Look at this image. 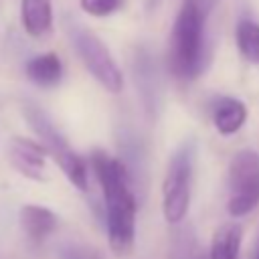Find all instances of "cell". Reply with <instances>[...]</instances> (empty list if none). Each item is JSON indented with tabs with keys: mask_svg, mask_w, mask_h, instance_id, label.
<instances>
[{
	"mask_svg": "<svg viewBox=\"0 0 259 259\" xmlns=\"http://www.w3.org/2000/svg\"><path fill=\"white\" fill-rule=\"evenodd\" d=\"M91 166L103 192L105 227L111 251L117 257L132 253L136 243V194L125 164L101 150L91 154Z\"/></svg>",
	"mask_w": 259,
	"mask_h": 259,
	"instance_id": "6da1fadb",
	"label": "cell"
},
{
	"mask_svg": "<svg viewBox=\"0 0 259 259\" xmlns=\"http://www.w3.org/2000/svg\"><path fill=\"white\" fill-rule=\"evenodd\" d=\"M204 61V12L196 0H186L174 20L168 42V67L178 79H192Z\"/></svg>",
	"mask_w": 259,
	"mask_h": 259,
	"instance_id": "7a4b0ae2",
	"label": "cell"
},
{
	"mask_svg": "<svg viewBox=\"0 0 259 259\" xmlns=\"http://www.w3.org/2000/svg\"><path fill=\"white\" fill-rule=\"evenodd\" d=\"M63 26H65V32H67L69 40L73 42L79 59L83 61L85 69L97 79V83L111 93L121 91L123 77H121V71H119L113 55L105 47V42L95 32H91L87 26H83L79 20H75L71 16H67L63 20Z\"/></svg>",
	"mask_w": 259,
	"mask_h": 259,
	"instance_id": "3957f363",
	"label": "cell"
},
{
	"mask_svg": "<svg viewBox=\"0 0 259 259\" xmlns=\"http://www.w3.org/2000/svg\"><path fill=\"white\" fill-rule=\"evenodd\" d=\"M194 142L186 140L172 154L166 176L162 182V212L170 225H178L184 221L190 206V190H192V172H194Z\"/></svg>",
	"mask_w": 259,
	"mask_h": 259,
	"instance_id": "277c9868",
	"label": "cell"
},
{
	"mask_svg": "<svg viewBox=\"0 0 259 259\" xmlns=\"http://www.w3.org/2000/svg\"><path fill=\"white\" fill-rule=\"evenodd\" d=\"M22 113L28 121V125L34 130V134L40 138L42 148L47 150V154L59 164V168L63 170V174L67 176V180L79 188V190H87V166L85 162L71 150L69 142L63 138V134L55 127V123L45 115V111L34 105V103H24L22 105Z\"/></svg>",
	"mask_w": 259,
	"mask_h": 259,
	"instance_id": "5b68a950",
	"label": "cell"
},
{
	"mask_svg": "<svg viewBox=\"0 0 259 259\" xmlns=\"http://www.w3.org/2000/svg\"><path fill=\"white\" fill-rule=\"evenodd\" d=\"M259 204V152L241 150L231 158L227 172V210L245 217Z\"/></svg>",
	"mask_w": 259,
	"mask_h": 259,
	"instance_id": "8992f818",
	"label": "cell"
},
{
	"mask_svg": "<svg viewBox=\"0 0 259 259\" xmlns=\"http://www.w3.org/2000/svg\"><path fill=\"white\" fill-rule=\"evenodd\" d=\"M6 154L12 168L24 178H30L36 182L47 178V162H45L47 150L42 148V144L22 136H14L8 142Z\"/></svg>",
	"mask_w": 259,
	"mask_h": 259,
	"instance_id": "52a82bcc",
	"label": "cell"
},
{
	"mask_svg": "<svg viewBox=\"0 0 259 259\" xmlns=\"http://www.w3.org/2000/svg\"><path fill=\"white\" fill-rule=\"evenodd\" d=\"M20 227L24 231V235L28 237V241H32L34 245H40L49 235H53V231L57 229V214L40 204H24L20 208Z\"/></svg>",
	"mask_w": 259,
	"mask_h": 259,
	"instance_id": "ba28073f",
	"label": "cell"
},
{
	"mask_svg": "<svg viewBox=\"0 0 259 259\" xmlns=\"http://www.w3.org/2000/svg\"><path fill=\"white\" fill-rule=\"evenodd\" d=\"M210 117H212V123L219 134L233 136L243 127V123L247 119V107L237 97L223 95L212 103Z\"/></svg>",
	"mask_w": 259,
	"mask_h": 259,
	"instance_id": "9c48e42d",
	"label": "cell"
},
{
	"mask_svg": "<svg viewBox=\"0 0 259 259\" xmlns=\"http://www.w3.org/2000/svg\"><path fill=\"white\" fill-rule=\"evenodd\" d=\"M20 20L30 36H45L53 26V2L51 0H22Z\"/></svg>",
	"mask_w": 259,
	"mask_h": 259,
	"instance_id": "30bf717a",
	"label": "cell"
},
{
	"mask_svg": "<svg viewBox=\"0 0 259 259\" xmlns=\"http://www.w3.org/2000/svg\"><path fill=\"white\" fill-rule=\"evenodd\" d=\"M241 241H243V229L237 223L221 225L210 239L208 259H239Z\"/></svg>",
	"mask_w": 259,
	"mask_h": 259,
	"instance_id": "8fae6325",
	"label": "cell"
},
{
	"mask_svg": "<svg viewBox=\"0 0 259 259\" xmlns=\"http://www.w3.org/2000/svg\"><path fill=\"white\" fill-rule=\"evenodd\" d=\"M24 71H26V77L40 87H53L63 77V65L55 53H42L32 57L26 63Z\"/></svg>",
	"mask_w": 259,
	"mask_h": 259,
	"instance_id": "7c38bea8",
	"label": "cell"
},
{
	"mask_svg": "<svg viewBox=\"0 0 259 259\" xmlns=\"http://www.w3.org/2000/svg\"><path fill=\"white\" fill-rule=\"evenodd\" d=\"M235 38L241 55L249 63L259 65V24L251 18H241L235 28Z\"/></svg>",
	"mask_w": 259,
	"mask_h": 259,
	"instance_id": "4fadbf2b",
	"label": "cell"
},
{
	"mask_svg": "<svg viewBox=\"0 0 259 259\" xmlns=\"http://www.w3.org/2000/svg\"><path fill=\"white\" fill-rule=\"evenodd\" d=\"M83 12L91 14V16H109L113 12H117L125 0H79Z\"/></svg>",
	"mask_w": 259,
	"mask_h": 259,
	"instance_id": "5bb4252c",
	"label": "cell"
},
{
	"mask_svg": "<svg viewBox=\"0 0 259 259\" xmlns=\"http://www.w3.org/2000/svg\"><path fill=\"white\" fill-rule=\"evenodd\" d=\"M59 257L61 259H101L99 251H95L93 247L83 245V243H67V245H63Z\"/></svg>",
	"mask_w": 259,
	"mask_h": 259,
	"instance_id": "9a60e30c",
	"label": "cell"
},
{
	"mask_svg": "<svg viewBox=\"0 0 259 259\" xmlns=\"http://www.w3.org/2000/svg\"><path fill=\"white\" fill-rule=\"evenodd\" d=\"M251 259H259V235H257V241H255V245L251 249Z\"/></svg>",
	"mask_w": 259,
	"mask_h": 259,
	"instance_id": "2e32d148",
	"label": "cell"
},
{
	"mask_svg": "<svg viewBox=\"0 0 259 259\" xmlns=\"http://www.w3.org/2000/svg\"><path fill=\"white\" fill-rule=\"evenodd\" d=\"M196 259H202V257H196Z\"/></svg>",
	"mask_w": 259,
	"mask_h": 259,
	"instance_id": "e0dca14e",
	"label": "cell"
}]
</instances>
